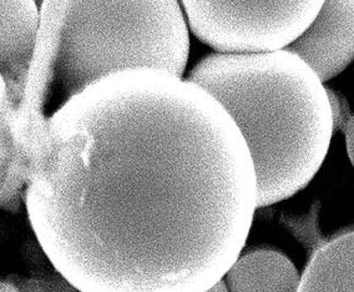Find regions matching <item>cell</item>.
<instances>
[{
  "label": "cell",
  "instance_id": "obj_1",
  "mask_svg": "<svg viewBox=\"0 0 354 292\" xmlns=\"http://www.w3.org/2000/svg\"><path fill=\"white\" fill-rule=\"evenodd\" d=\"M34 235L79 292H205L259 209L252 158L206 90L166 70L102 77L23 149Z\"/></svg>",
  "mask_w": 354,
  "mask_h": 292
},
{
  "label": "cell",
  "instance_id": "obj_2",
  "mask_svg": "<svg viewBox=\"0 0 354 292\" xmlns=\"http://www.w3.org/2000/svg\"><path fill=\"white\" fill-rule=\"evenodd\" d=\"M24 98L17 113L20 149L57 110L91 84L130 69L184 75L190 35L175 0H45Z\"/></svg>",
  "mask_w": 354,
  "mask_h": 292
},
{
  "label": "cell",
  "instance_id": "obj_3",
  "mask_svg": "<svg viewBox=\"0 0 354 292\" xmlns=\"http://www.w3.org/2000/svg\"><path fill=\"white\" fill-rule=\"evenodd\" d=\"M187 80L214 96L240 130L252 158L259 208L281 203L310 184L333 136L327 89L297 55L212 54Z\"/></svg>",
  "mask_w": 354,
  "mask_h": 292
},
{
  "label": "cell",
  "instance_id": "obj_4",
  "mask_svg": "<svg viewBox=\"0 0 354 292\" xmlns=\"http://www.w3.org/2000/svg\"><path fill=\"white\" fill-rule=\"evenodd\" d=\"M321 0L183 1L191 33L223 55L286 51L316 19Z\"/></svg>",
  "mask_w": 354,
  "mask_h": 292
},
{
  "label": "cell",
  "instance_id": "obj_5",
  "mask_svg": "<svg viewBox=\"0 0 354 292\" xmlns=\"http://www.w3.org/2000/svg\"><path fill=\"white\" fill-rule=\"evenodd\" d=\"M302 59L323 84L354 60V0L323 1L319 13L287 49Z\"/></svg>",
  "mask_w": 354,
  "mask_h": 292
},
{
  "label": "cell",
  "instance_id": "obj_6",
  "mask_svg": "<svg viewBox=\"0 0 354 292\" xmlns=\"http://www.w3.org/2000/svg\"><path fill=\"white\" fill-rule=\"evenodd\" d=\"M40 26L32 0L0 1V77L15 108L24 98Z\"/></svg>",
  "mask_w": 354,
  "mask_h": 292
},
{
  "label": "cell",
  "instance_id": "obj_7",
  "mask_svg": "<svg viewBox=\"0 0 354 292\" xmlns=\"http://www.w3.org/2000/svg\"><path fill=\"white\" fill-rule=\"evenodd\" d=\"M223 281L230 292H297L301 275L285 255L256 250L241 255Z\"/></svg>",
  "mask_w": 354,
  "mask_h": 292
},
{
  "label": "cell",
  "instance_id": "obj_8",
  "mask_svg": "<svg viewBox=\"0 0 354 292\" xmlns=\"http://www.w3.org/2000/svg\"><path fill=\"white\" fill-rule=\"evenodd\" d=\"M297 292H354V230L317 248Z\"/></svg>",
  "mask_w": 354,
  "mask_h": 292
},
{
  "label": "cell",
  "instance_id": "obj_9",
  "mask_svg": "<svg viewBox=\"0 0 354 292\" xmlns=\"http://www.w3.org/2000/svg\"><path fill=\"white\" fill-rule=\"evenodd\" d=\"M17 113L0 77V205L15 203L26 186V160L17 136Z\"/></svg>",
  "mask_w": 354,
  "mask_h": 292
},
{
  "label": "cell",
  "instance_id": "obj_10",
  "mask_svg": "<svg viewBox=\"0 0 354 292\" xmlns=\"http://www.w3.org/2000/svg\"><path fill=\"white\" fill-rule=\"evenodd\" d=\"M327 89V95H328L329 105H330V111H332V118H333V133L344 130L348 121L352 118L349 107L347 102L343 96L338 95L335 90Z\"/></svg>",
  "mask_w": 354,
  "mask_h": 292
},
{
  "label": "cell",
  "instance_id": "obj_11",
  "mask_svg": "<svg viewBox=\"0 0 354 292\" xmlns=\"http://www.w3.org/2000/svg\"><path fill=\"white\" fill-rule=\"evenodd\" d=\"M344 134H346L348 158L354 167V116L348 121L347 125L344 127Z\"/></svg>",
  "mask_w": 354,
  "mask_h": 292
},
{
  "label": "cell",
  "instance_id": "obj_12",
  "mask_svg": "<svg viewBox=\"0 0 354 292\" xmlns=\"http://www.w3.org/2000/svg\"><path fill=\"white\" fill-rule=\"evenodd\" d=\"M205 292H230L228 291L227 286H226V284H225V281H223V279L221 280V281H218L217 284H215V285L212 286V287H209V290Z\"/></svg>",
  "mask_w": 354,
  "mask_h": 292
},
{
  "label": "cell",
  "instance_id": "obj_13",
  "mask_svg": "<svg viewBox=\"0 0 354 292\" xmlns=\"http://www.w3.org/2000/svg\"><path fill=\"white\" fill-rule=\"evenodd\" d=\"M0 292H20L17 286L6 282V281H0Z\"/></svg>",
  "mask_w": 354,
  "mask_h": 292
}]
</instances>
